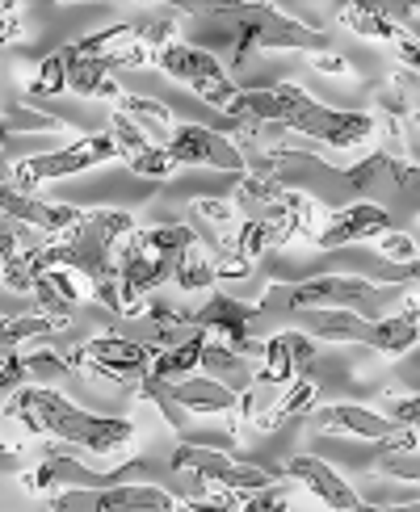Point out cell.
<instances>
[{
  "mask_svg": "<svg viewBox=\"0 0 420 512\" xmlns=\"http://www.w3.org/2000/svg\"><path fill=\"white\" fill-rule=\"evenodd\" d=\"M227 122H236V126H244V122H269V126H282V131L307 139V143H328V147H336V152L362 147L378 131L374 114L332 110V105H320L315 97H307L299 84L240 89L236 101L227 105Z\"/></svg>",
  "mask_w": 420,
  "mask_h": 512,
  "instance_id": "1",
  "label": "cell"
},
{
  "mask_svg": "<svg viewBox=\"0 0 420 512\" xmlns=\"http://www.w3.org/2000/svg\"><path fill=\"white\" fill-rule=\"evenodd\" d=\"M5 416L26 424L30 433H42L51 441L76 445V450H93V454H118L139 433L135 420L93 416V412L76 408L68 395H59L51 387H17L5 403Z\"/></svg>",
  "mask_w": 420,
  "mask_h": 512,
  "instance_id": "2",
  "label": "cell"
},
{
  "mask_svg": "<svg viewBox=\"0 0 420 512\" xmlns=\"http://www.w3.org/2000/svg\"><path fill=\"white\" fill-rule=\"evenodd\" d=\"M194 244L185 223H156L147 231H131L114 256V282H118V303L122 315L135 319L147 307V294L156 286L173 282V269L181 261V252Z\"/></svg>",
  "mask_w": 420,
  "mask_h": 512,
  "instance_id": "3",
  "label": "cell"
},
{
  "mask_svg": "<svg viewBox=\"0 0 420 512\" xmlns=\"http://www.w3.org/2000/svg\"><path fill=\"white\" fill-rule=\"evenodd\" d=\"M206 13L219 21L231 42V68H244L257 51H332L328 34L307 30L299 17H286L278 5H210Z\"/></svg>",
  "mask_w": 420,
  "mask_h": 512,
  "instance_id": "4",
  "label": "cell"
},
{
  "mask_svg": "<svg viewBox=\"0 0 420 512\" xmlns=\"http://www.w3.org/2000/svg\"><path fill=\"white\" fill-rule=\"evenodd\" d=\"M408 286H387V282H366V277H341V273H320L307 277L290 290L294 311H345L357 319H383L387 307L408 298Z\"/></svg>",
  "mask_w": 420,
  "mask_h": 512,
  "instance_id": "5",
  "label": "cell"
},
{
  "mask_svg": "<svg viewBox=\"0 0 420 512\" xmlns=\"http://www.w3.org/2000/svg\"><path fill=\"white\" fill-rule=\"evenodd\" d=\"M307 328L336 345H370L387 357H399L416 349L420 340V324H416V294L404 298V311H391L383 319H357L345 311H307Z\"/></svg>",
  "mask_w": 420,
  "mask_h": 512,
  "instance_id": "6",
  "label": "cell"
},
{
  "mask_svg": "<svg viewBox=\"0 0 420 512\" xmlns=\"http://www.w3.org/2000/svg\"><path fill=\"white\" fill-rule=\"evenodd\" d=\"M168 471L198 479L206 492L210 487H223L227 496H257L282 479V471H273V466L231 458V454L215 450V445H194V441H181L177 450L168 454Z\"/></svg>",
  "mask_w": 420,
  "mask_h": 512,
  "instance_id": "7",
  "label": "cell"
},
{
  "mask_svg": "<svg viewBox=\"0 0 420 512\" xmlns=\"http://www.w3.org/2000/svg\"><path fill=\"white\" fill-rule=\"evenodd\" d=\"M139 399L156 403L177 433H185L189 416H227V412H240V395L219 387V382L202 378V374H189V378H177V382L143 378L139 382Z\"/></svg>",
  "mask_w": 420,
  "mask_h": 512,
  "instance_id": "8",
  "label": "cell"
},
{
  "mask_svg": "<svg viewBox=\"0 0 420 512\" xmlns=\"http://www.w3.org/2000/svg\"><path fill=\"white\" fill-rule=\"evenodd\" d=\"M110 160H118V147H114L110 135H84L68 147H59V152H34L26 160H17L13 173H9V185L17 189V194H30V189L47 185V181L89 173V168L110 164Z\"/></svg>",
  "mask_w": 420,
  "mask_h": 512,
  "instance_id": "9",
  "label": "cell"
},
{
  "mask_svg": "<svg viewBox=\"0 0 420 512\" xmlns=\"http://www.w3.org/2000/svg\"><path fill=\"white\" fill-rule=\"evenodd\" d=\"M156 68H164L168 76H177L181 84H189V89H194L210 105V110H223V114H227V105L236 101V93H240V84L227 76V68L215 59V51L198 47V42L173 38L168 47L156 51Z\"/></svg>",
  "mask_w": 420,
  "mask_h": 512,
  "instance_id": "10",
  "label": "cell"
},
{
  "mask_svg": "<svg viewBox=\"0 0 420 512\" xmlns=\"http://www.w3.org/2000/svg\"><path fill=\"white\" fill-rule=\"evenodd\" d=\"M181 500H173L164 487L152 483H122V487H72V492H55L47 496L51 512H177Z\"/></svg>",
  "mask_w": 420,
  "mask_h": 512,
  "instance_id": "11",
  "label": "cell"
},
{
  "mask_svg": "<svg viewBox=\"0 0 420 512\" xmlns=\"http://www.w3.org/2000/svg\"><path fill=\"white\" fill-rule=\"evenodd\" d=\"M189 324L198 332H206L210 340H223L236 353L244 357H261V345L252 340L261 324V307L257 303H240V298H227V294H210L206 307L189 315Z\"/></svg>",
  "mask_w": 420,
  "mask_h": 512,
  "instance_id": "12",
  "label": "cell"
},
{
  "mask_svg": "<svg viewBox=\"0 0 420 512\" xmlns=\"http://www.w3.org/2000/svg\"><path fill=\"white\" fill-rule=\"evenodd\" d=\"M72 357H76V370H93L114 382H143L147 370H152L156 349L126 336H93L89 345H76Z\"/></svg>",
  "mask_w": 420,
  "mask_h": 512,
  "instance_id": "13",
  "label": "cell"
},
{
  "mask_svg": "<svg viewBox=\"0 0 420 512\" xmlns=\"http://www.w3.org/2000/svg\"><path fill=\"white\" fill-rule=\"evenodd\" d=\"M164 152L173 156V164H206V168H219L227 177H244V156L240 147L231 143L227 135L210 131V126H198V122H173V135H168Z\"/></svg>",
  "mask_w": 420,
  "mask_h": 512,
  "instance_id": "14",
  "label": "cell"
},
{
  "mask_svg": "<svg viewBox=\"0 0 420 512\" xmlns=\"http://www.w3.org/2000/svg\"><path fill=\"white\" fill-rule=\"evenodd\" d=\"M387 231H395V219L387 215V206L378 202H353L341 206L336 215H328L320 227H315V244L336 252V248H349V244H366V240H383Z\"/></svg>",
  "mask_w": 420,
  "mask_h": 512,
  "instance_id": "15",
  "label": "cell"
},
{
  "mask_svg": "<svg viewBox=\"0 0 420 512\" xmlns=\"http://www.w3.org/2000/svg\"><path fill=\"white\" fill-rule=\"evenodd\" d=\"M185 227L210 261H223V256L236 252L240 219H236V206L223 202V198H194L185 210Z\"/></svg>",
  "mask_w": 420,
  "mask_h": 512,
  "instance_id": "16",
  "label": "cell"
},
{
  "mask_svg": "<svg viewBox=\"0 0 420 512\" xmlns=\"http://www.w3.org/2000/svg\"><path fill=\"white\" fill-rule=\"evenodd\" d=\"M315 361V340L303 332H273L261 345V366H257V387H282V382H294L311 370Z\"/></svg>",
  "mask_w": 420,
  "mask_h": 512,
  "instance_id": "17",
  "label": "cell"
},
{
  "mask_svg": "<svg viewBox=\"0 0 420 512\" xmlns=\"http://www.w3.org/2000/svg\"><path fill=\"white\" fill-rule=\"evenodd\" d=\"M282 475H286V479H294L307 496H315V500H320L324 508H332V512H353L357 504H362V496H357V487H349V483H345L341 475H336L324 458L294 454V458L282 466Z\"/></svg>",
  "mask_w": 420,
  "mask_h": 512,
  "instance_id": "18",
  "label": "cell"
},
{
  "mask_svg": "<svg viewBox=\"0 0 420 512\" xmlns=\"http://www.w3.org/2000/svg\"><path fill=\"white\" fill-rule=\"evenodd\" d=\"M0 215L21 223V227H34V231H42V236H51V240H59V236H68V231L80 223L84 210L55 206V202H38L30 194H17L13 185H0Z\"/></svg>",
  "mask_w": 420,
  "mask_h": 512,
  "instance_id": "19",
  "label": "cell"
},
{
  "mask_svg": "<svg viewBox=\"0 0 420 512\" xmlns=\"http://www.w3.org/2000/svg\"><path fill=\"white\" fill-rule=\"evenodd\" d=\"M114 139V147H118V160H126V168H131L135 177H152V181H164V177H173L177 173V164H173V156L164 152V147H156L152 139H147L139 126L131 122V118H122V114H114L110 118V131H105Z\"/></svg>",
  "mask_w": 420,
  "mask_h": 512,
  "instance_id": "20",
  "label": "cell"
},
{
  "mask_svg": "<svg viewBox=\"0 0 420 512\" xmlns=\"http://www.w3.org/2000/svg\"><path fill=\"white\" fill-rule=\"evenodd\" d=\"M341 181L349 189H357L362 194V202L378 198V194H395V189H412L416 185V168L404 164V160H395L387 152H370L362 164H353L341 173Z\"/></svg>",
  "mask_w": 420,
  "mask_h": 512,
  "instance_id": "21",
  "label": "cell"
},
{
  "mask_svg": "<svg viewBox=\"0 0 420 512\" xmlns=\"http://www.w3.org/2000/svg\"><path fill=\"white\" fill-rule=\"evenodd\" d=\"M307 416L315 420L320 433H345V437H362V441H387L399 433L383 412L357 408V403H324V408H315Z\"/></svg>",
  "mask_w": 420,
  "mask_h": 512,
  "instance_id": "22",
  "label": "cell"
},
{
  "mask_svg": "<svg viewBox=\"0 0 420 512\" xmlns=\"http://www.w3.org/2000/svg\"><path fill=\"white\" fill-rule=\"evenodd\" d=\"M63 55V93H76V97H110L118 101V84H114V72L110 63L97 59V55H84L76 42H68V47H59Z\"/></svg>",
  "mask_w": 420,
  "mask_h": 512,
  "instance_id": "23",
  "label": "cell"
},
{
  "mask_svg": "<svg viewBox=\"0 0 420 512\" xmlns=\"http://www.w3.org/2000/svg\"><path fill=\"white\" fill-rule=\"evenodd\" d=\"M198 366L206 370L202 378L219 382V387L236 391V395H248L252 387H257V366H252V357L236 353L231 345H223V340H210V336H206V345H202Z\"/></svg>",
  "mask_w": 420,
  "mask_h": 512,
  "instance_id": "24",
  "label": "cell"
},
{
  "mask_svg": "<svg viewBox=\"0 0 420 512\" xmlns=\"http://www.w3.org/2000/svg\"><path fill=\"white\" fill-rule=\"evenodd\" d=\"M294 236H299V227L286 223V219H240V236H236V252L244 256V261L257 265L265 252L290 244Z\"/></svg>",
  "mask_w": 420,
  "mask_h": 512,
  "instance_id": "25",
  "label": "cell"
},
{
  "mask_svg": "<svg viewBox=\"0 0 420 512\" xmlns=\"http://www.w3.org/2000/svg\"><path fill=\"white\" fill-rule=\"evenodd\" d=\"M345 30H353L357 38H374V42H399L408 38L404 21H395L391 5H345L341 9Z\"/></svg>",
  "mask_w": 420,
  "mask_h": 512,
  "instance_id": "26",
  "label": "cell"
},
{
  "mask_svg": "<svg viewBox=\"0 0 420 512\" xmlns=\"http://www.w3.org/2000/svg\"><path fill=\"white\" fill-rule=\"evenodd\" d=\"M202 345H206V332H189L185 340H177V345L168 349H156L152 357V370H147V378L156 382H177V378H189L198 370V357H202Z\"/></svg>",
  "mask_w": 420,
  "mask_h": 512,
  "instance_id": "27",
  "label": "cell"
},
{
  "mask_svg": "<svg viewBox=\"0 0 420 512\" xmlns=\"http://www.w3.org/2000/svg\"><path fill=\"white\" fill-rule=\"evenodd\" d=\"M374 471L378 475H391V479H404L408 487H416V429H399L395 437L378 441V454H374Z\"/></svg>",
  "mask_w": 420,
  "mask_h": 512,
  "instance_id": "28",
  "label": "cell"
},
{
  "mask_svg": "<svg viewBox=\"0 0 420 512\" xmlns=\"http://www.w3.org/2000/svg\"><path fill=\"white\" fill-rule=\"evenodd\" d=\"M118 114H122V118H131L156 147H164L168 135H173V110H168V105H160V101H152V97L118 93Z\"/></svg>",
  "mask_w": 420,
  "mask_h": 512,
  "instance_id": "29",
  "label": "cell"
},
{
  "mask_svg": "<svg viewBox=\"0 0 420 512\" xmlns=\"http://www.w3.org/2000/svg\"><path fill=\"white\" fill-rule=\"evenodd\" d=\"M315 395H320V387H315V378H294V387H286L282 391V399L273 403L269 412H261L257 416V429L261 433H278L286 420H294V416H307L311 408H315Z\"/></svg>",
  "mask_w": 420,
  "mask_h": 512,
  "instance_id": "30",
  "label": "cell"
},
{
  "mask_svg": "<svg viewBox=\"0 0 420 512\" xmlns=\"http://www.w3.org/2000/svg\"><path fill=\"white\" fill-rule=\"evenodd\" d=\"M173 282L181 290H210V286H215V261H210V256L198 244H189L181 252L177 269H173Z\"/></svg>",
  "mask_w": 420,
  "mask_h": 512,
  "instance_id": "31",
  "label": "cell"
},
{
  "mask_svg": "<svg viewBox=\"0 0 420 512\" xmlns=\"http://www.w3.org/2000/svg\"><path fill=\"white\" fill-rule=\"evenodd\" d=\"M13 131H42V135H63V122L51 118V114H38V110H26V105H13L5 114V135L13 139Z\"/></svg>",
  "mask_w": 420,
  "mask_h": 512,
  "instance_id": "32",
  "label": "cell"
},
{
  "mask_svg": "<svg viewBox=\"0 0 420 512\" xmlns=\"http://www.w3.org/2000/svg\"><path fill=\"white\" fill-rule=\"evenodd\" d=\"M30 93L34 97H59L63 93V55L59 51L38 63V72L30 80Z\"/></svg>",
  "mask_w": 420,
  "mask_h": 512,
  "instance_id": "33",
  "label": "cell"
},
{
  "mask_svg": "<svg viewBox=\"0 0 420 512\" xmlns=\"http://www.w3.org/2000/svg\"><path fill=\"white\" fill-rule=\"evenodd\" d=\"M240 512H290V496H286L282 483H273V487H265V492H257V496H244Z\"/></svg>",
  "mask_w": 420,
  "mask_h": 512,
  "instance_id": "34",
  "label": "cell"
},
{
  "mask_svg": "<svg viewBox=\"0 0 420 512\" xmlns=\"http://www.w3.org/2000/svg\"><path fill=\"white\" fill-rule=\"evenodd\" d=\"M387 420L395 424V429H416L420 420V399L416 395H404V399H387Z\"/></svg>",
  "mask_w": 420,
  "mask_h": 512,
  "instance_id": "35",
  "label": "cell"
},
{
  "mask_svg": "<svg viewBox=\"0 0 420 512\" xmlns=\"http://www.w3.org/2000/svg\"><path fill=\"white\" fill-rule=\"evenodd\" d=\"M378 252H383L387 261L412 265V261H416V240H412V236H399V231H387V236L378 240Z\"/></svg>",
  "mask_w": 420,
  "mask_h": 512,
  "instance_id": "36",
  "label": "cell"
},
{
  "mask_svg": "<svg viewBox=\"0 0 420 512\" xmlns=\"http://www.w3.org/2000/svg\"><path fill=\"white\" fill-rule=\"evenodd\" d=\"M252 273V261H244L240 252L223 256V261H215V282H240V277Z\"/></svg>",
  "mask_w": 420,
  "mask_h": 512,
  "instance_id": "37",
  "label": "cell"
},
{
  "mask_svg": "<svg viewBox=\"0 0 420 512\" xmlns=\"http://www.w3.org/2000/svg\"><path fill=\"white\" fill-rule=\"evenodd\" d=\"M315 68H320L324 76H353V63H349L345 55H336V51L315 55Z\"/></svg>",
  "mask_w": 420,
  "mask_h": 512,
  "instance_id": "38",
  "label": "cell"
},
{
  "mask_svg": "<svg viewBox=\"0 0 420 512\" xmlns=\"http://www.w3.org/2000/svg\"><path fill=\"white\" fill-rule=\"evenodd\" d=\"M21 38V17H17V5H0V47L5 42Z\"/></svg>",
  "mask_w": 420,
  "mask_h": 512,
  "instance_id": "39",
  "label": "cell"
},
{
  "mask_svg": "<svg viewBox=\"0 0 420 512\" xmlns=\"http://www.w3.org/2000/svg\"><path fill=\"white\" fill-rule=\"evenodd\" d=\"M399 59L408 63V68H416V38L408 34V38H399Z\"/></svg>",
  "mask_w": 420,
  "mask_h": 512,
  "instance_id": "40",
  "label": "cell"
},
{
  "mask_svg": "<svg viewBox=\"0 0 420 512\" xmlns=\"http://www.w3.org/2000/svg\"><path fill=\"white\" fill-rule=\"evenodd\" d=\"M353 512H387V508H378V504H370V500H362V504H357Z\"/></svg>",
  "mask_w": 420,
  "mask_h": 512,
  "instance_id": "41",
  "label": "cell"
},
{
  "mask_svg": "<svg viewBox=\"0 0 420 512\" xmlns=\"http://www.w3.org/2000/svg\"><path fill=\"white\" fill-rule=\"evenodd\" d=\"M0 416H5V403H0Z\"/></svg>",
  "mask_w": 420,
  "mask_h": 512,
  "instance_id": "42",
  "label": "cell"
}]
</instances>
